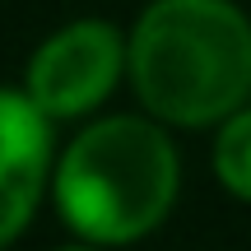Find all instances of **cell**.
Listing matches in <instances>:
<instances>
[{
  "mask_svg": "<svg viewBox=\"0 0 251 251\" xmlns=\"http://www.w3.org/2000/svg\"><path fill=\"white\" fill-rule=\"evenodd\" d=\"M121 70V37L107 24H70L56 33L28 70V98L42 117H75L93 107L117 84Z\"/></svg>",
  "mask_w": 251,
  "mask_h": 251,
  "instance_id": "obj_3",
  "label": "cell"
},
{
  "mask_svg": "<svg viewBox=\"0 0 251 251\" xmlns=\"http://www.w3.org/2000/svg\"><path fill=\"white\" fill-rule=\"evenodd\" d=\"M214 163H219L224 186L237 191L242 200H251V112H242V117H233V121L224 126Z\"/></svg>",
  "mask_w": 251,
  "mask_h": 251,
  "instance_id": "obj_5",
  "label": "cell"
},
{
  "mask_svg": "<svg viewBox=\"0 0 251 251\" xmlns=\"http://www.w3.org/2000/svg\"><path fill=\"white\" fill-rule=\"evenodd\" d=\"M130 70L158 117H228L251 89V24L228 0H158L135 28Z\"/></svg>",
  "mask_w": 251,
  "mask_h": 251,
  "instance_id": "obj_1",
  "label": "cell"
},
{
  "mask_svg": "<svg viewBox=\"0 0 251 251\" xmlns=\"http://www.w3.org/2000/svg\"><path fill=\"white\" fill-rule=\"evenodd\" d=\"M47 117L33 98L0 93V247L28 224L47 172Z\"/></svg>",
  "mask_w": 251,
  "mask_h": 251,
  "instance_id": "obj_4",
  "label": "cell"
},
{
  "mask_svg": "<svg viewBox=\"0 0 251 251\" xmlns=\"http://www.w3.org/2000/svg\"><path fill=\"white\" fill-rule=\"evenodd\" d=\"M177 158L158 126L140 117L98 121L70 144L56 177L61 209L84 237L130 242L172 205Z\"/></svg>",
  "mask_w": 251,
  "mask_h": 251,
  "instance_id": "obj_2",
  "label": "cell"
}]
</instances>
